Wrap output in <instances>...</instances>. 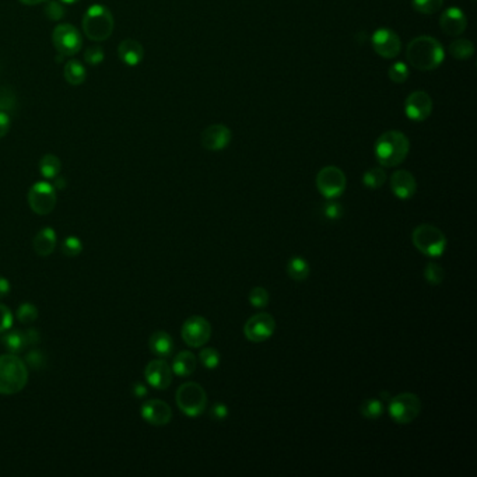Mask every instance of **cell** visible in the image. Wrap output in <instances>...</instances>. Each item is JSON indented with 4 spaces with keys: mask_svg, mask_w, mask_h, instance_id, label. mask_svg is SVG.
<instances>
[{
    "mask_svg": "<svg viewBox=\"0 0 477 477\" xmlns=\"http://www.w3.org/2000/svg\"><path fill=\"white\" fill-rule=\"evenodd\" d=\"M13 105H14V95L12 93L9 91L0 93V111L8 113L13 110Z\"/></svg>",
    "mask_w": 477,
    "mask_h": 477,
    "instance_id": "b9f144b4",
    "label": "cell"
},
{
    "mask_svg": "<svg viewBox=\"0 0 477 477\" xmlns=\"http://www.w3.org/2000/svg\"><path fill=\"white\" fill-rule=\"evenodd\" d=\"M10 117L8 115V113L0 111V139L5 137L9 130H10Z\"/></svg>",
    "mask_w": 477,
    "mask_h": 477,
    "instance_id": "ee69618b",
    "label": "cell"
},
{
    "mask_svg": "<svg viewBox=\"0 0 477 477\" xmlns=\"http://www.w3.org/2000/svg\"><path fill=\"white\" fill-rule=\"evenodd\" d=\"M433 111V99L426 91H413L405 102V113L409 119L421 122L426 121Z\"/></svg>",
    "mask_w": 477,
    "mask_h": 477,
    "instance_id": "4fadbf2b",
    "label": "cell"
},
{
    "mask_svg": "<svg viewBox=\"0 0 477 477\" xmlns=\"http://www.w3.org/2000/svg\"><path fill=\"white\" fill-rule=\"evenodd\" d=\"M45 8H43V12H45V16L52 20V21H59L65 17V6L62 2H59V0H48V2H45Z\"/></svg>",
    "mask_w": 477,
    "mask_h": 477,
    "instance_id": "1f68e13d",
    "label": "cell"
},
{
    "mask_svg": "<svg viewBox=\"0 0 477 477\" xmlns=\"http://www.w3.org/2000/svg\"><path fill=\"white\" fill-rule=\"evenodd\" d=\"M441 30L451 37L460 35L467 27V19L463 12L458 8L447 9L440 17Z\"/></svg>",
    "mask_w": 477,
    "mask_h": 477,
    "instance_id": "d6986e66",
    "label": "cell"
},
{
    "mask_svg": "<svg viewBox=\"0 0 477 477\" xmlns=\"http://www.w3.org/2000/svg\"><path fill=\"white\" fill-rule=\"evenodd\" d=\"M59 188V189H64L65 188V179L64 178H59V175L57 177V182H55V189Z\"/></svg>",
    "mask_w": 477,
    "mask_h": 477,
    "instance_id": "681fc988",
    "label": "cell"
},
{
    "mask_svg": "<svg viewBox=\"0 0 477 477\" xmlns=\"http://www.w3.org/2000/svg\"><path fill=\"white\" fill-rule=\"evenodd\" d=\"M199 360L204 368L215 369L220 364V353L213 347H207L200 351Z\"/></svg>",
    "mask_w": 477,
    "mask_h": 477,
    "instance_id": "d6a6232c",
    "label": "cell"
},
{
    "mask_svg": "<svg viewBox=\"0 0 477 477\" xmlns=\"http://www.w3.org/2000/svg\"><path fill=\"white\" fill-rule=\"evenodd\" d=\"M59 2H62L64 5H75V3L80 2V0H59Z\"/></svg>",
    "mask_w": 477,
    "mask_h": 477,
    "instance_id": "f907efd6",
    "label": "cell"
},
{
    "mask_svg": "<svg viewBox=\"0 0 477 477\" xmlns=\"http://www.w3.org/2000/svg\"><path fill=\"white\" fill-rule=\"evenodd\" d=\"M444 0H413V9L422 14L437 13L442 8Z\"/></svg>",
    "mask_w": 477,
    "mask_h": 477,
    "instance_id": "4dcf8cb0",
    "label": "cell"
},
{
    "mask_svg": "<svg viewBox=\"0 0 477 477\" xmlns=\"http://www.w3.org/2000/svg\"><path fill=\"white\" fill-rule=\"evenodd\" d=\"M421 411V402L417 395L406 392L389 399V414L398 424H409Z\"/></svg>",
    "mask_w": 477,
    "mask_h": 477,
    "instance_id": "ba28073f",
    "label": "cell"
},
{
    "mask_svg": "<svg viewBox=\"0 0 477 477\" xmlns=\"http://www.w3.org/2000/svg\"><path fill=\"white\" fill-rule=\"evenodd\" d=\"M34 251L39 256H49L57 248V233L54 228L45 227L42 228L34 238L32 241Z\"/></svg>",
    "mask_w": 477,
    "mask_h": 477,
    "instance_id": "7402d4cb",
    "label": "cell"
},
{
    "mask_svg": "<svg viewBox=\"0 0 477 477\" xmlns=\"http://www.w3.org/2000/svg\"><path fill=\"white\" fill-rule=\"evenodd\" d=\"M81 251H83V244L76 237H69L62 244V252L66 256H77L81 253Z\"/></svg>",
    "mask_w": 477,
    "mask_h": 477,
    "instance_id": "f35d334b",
    "label": "cell"
},
{
    "mask_svg": "<svg viewBox=\"0 0 477 477\" xmlns=\"http://www.w3.org/2000/svg\"><path fill=\"white\" fill-rule=\"evenodd\" d=\"M37 318H38V309L35 305L30 304V302H26V304H21L17 309V320L24 324V325H28V324H32L37 321Z\"/></svg>",
    "mask_w": 477,
    "mask_h": 477,
    "instance_id": "836d02e7",
    "label": "cell"
},
{
    "mask_svg": "<svg viewBox=\"0 0 477 477\" xmlns=\"http://www.w3.org/2000/svg\"><path fill=\"white\" fill-rule=\"evenodd\" d=\"M196 369V357L191 351H181L175 356L173 361V373H175L178 377L185 378L195 373Z\"/></svg>",
    "mask_w": 477,
    "mask_h": 477,
    "instance_id": "603a6c76",
    "label": "cell"
},
{
    "mask_svg": "<svg viewBox=\"0 0 477 477\" xmlns=\"http://www.w3.org/2000/svg\"><path fill=\"white\" fill-rule=\"evenodd\" d=\"M144 377L150 387L164 391L173 382V368L164 360H153L144 369Z\"/></svg>",
    "mask_w": 477,
    "mask_h": 477,
    "instance_id": "9a60e30c",
    "label": "cell"
},
{
    "mask_svg": "<svg viewBox=\"0 0 477 477\" xmlns=\"http://www.w3.org/2000/svg\"><path fill=\"white\" fill-rule=\"evenodd\" d=\"M61 160L54 154H45L39 160V173L46 179L57 178L61 173Z\"/></svg>",
    "mask_w": 477,
    "mask_h": 477,
    "instance_id": "d4e9b609",
    "label": "cell"
},
{
    "mask_svg": "<svg viewBox=\"0 0 477 477\" xmlns=\"http://www.w3.org/2000/svg\"><path fill=\"white\" fill-rule=\"evenodd\" d=\"M52 42H54L55 49L62 57H75L79 54L83 38L79 30L73 24H58L52 32Z\"/></svg>",
    "mask_w": 477,
    "mask_h": 477,
    "instance_id": "52a82bcc",
    "label": "cell"
},
{
    "mask_svg": "<svg viewBox=\"0 0 477 477\" xmlns=\"http://www.w3.org/2000/svg\"><path fill=\"white\" fill-rule=\"evenodd\" d=\"M27 364L31 365V367H39L43 364V356L41 351H31L28 356H27Z\"/></svg>",
    "mask_w": 477,
    "mask_h": 477,
    "instance_id": "f6af8a7d",
    "label": "cell"
},
{
    "mask_svg": "<svg viewBox=\"0 0 477 477\" xmlns=\"http://www.w3.org/2000/svg\"><path fill=\"white\" fill-rule=\"evenodd\" d=\"M391 189L396 197L407 200L414 196L417 191V184L413 174L405 170H399L393 173L391 177Z\"/></svg>",
    "mask_w": 477,
    "mask_h": 477,
    "instance_id": "ac0fdd59",
    "label": "cell"
},
{
    "mask_svg": "<svg viewBox=\"0 0 477 477\" xmlns=\"http://www.w3.org/2000/svg\"><path fill=\"white\" fill-rule=\"evenodd\" d=\"M287 275L295 282H304L309 276V264L304 257L294 256L287 263Z\"/></svg>",
    "mask_w": 477,
    "mask_h": 477,
    "instance_id": "484cf974",
    "label": "cell"
},
{
    "mask_svg": "<svg viewBox=\"0 0 477 477\" xmlns=\"http://www.w3.org/2000/svg\"><path fill=\"white\" fill-rule=\"evenodd\" d=\"M316 186L328 199L339 197L346 189V175L338 167H325L316 175Z\"/></svg>",
    "mask_w": 477,
    "mask_h": 477,
    "instance_id": "30bf717a",
    "label": "cell"
},
{
    "mask_svg": "<svg viewBox=\"0 0 477 477\" xmlns=\"http://www.w3.org/2000/svg\"><path fill=\"white\" fill-rule=\"evenodd\" d=\"M182 339L189 347H202L211 336V325L203 316H191L182 325Z\"/></svg>",
    "mask_w": 477,
    "mask_h": 477,
    "instance_id": "7c38bea8",
    "label": "cell"
},
{
    "mask_svg": "<svg viewBox=\"0 0 477 477\" xmlns=\"http://www.w3.org/2000/svg\"><path fill=\"white\" fill-rule=\"evenodd\" d=\"M10 291V284L6 279L0 278V298H3L5 295H8Z\"/></svg>",
    "mask_w": 477,
    "mask_h": 477,
    "instance_id": "bcb514c9",
    "label": "cell"
},
{
    "mask_svg": "<svg viewBox=\"0 0 477 477\" xmlns=\"http://www.w3.org/2000/svg\"><path fill=\"white\" fill-rule=\"evenodd\" d=\"M444 276H445L444 269L437 263H427L426 269H424V278H426V280L433 286L441 284V282L444 280Z\"/></svg>",
    "mask_w": 477,
    "mask_h": 477,
    "instance_id": "e575fe53",
    "label": "cell"
},
{
    "mask_svg": "<svg viewBox=\"0 0 477 477\" xmlns=\"http://www.w3.org/2000/svg\"><path fill=\"white\" fill-rule=\"evenodd\" d=\"M146 393H147V389H146L144 385H142V384H136V385H135V395H136V396L142 398V396H144Z\"/></svg>",
    "mask_w": 477,
    "mask_h": 477,
    "instance_id": "7dc6e473",
    "label": "cell"
},
{
    "mask_svg": "<svg viewBox=\"0 0 477 477\" xmlns=\"http://www.w3.org/2000/svg\"><path fill=\"white\" fill-rule=\"evenodd\" d=\"M373 48L381 58L392 59L399 55L402 49V42L398 34L389 28H380L373 34L371 38Z\"/></svg>",
    "mask_w": 477,
    "mask_h": 477,
    "instance_id": "5bb4252c",
    "label": "cell"
},
{
    "mask_svg": "<svg viewBox=\"0 0 477 477\" xmlns=\"http://www.w3.org/2000/svg\"><path fill=\"white\" fill-rule=\"evenodd\" d=\"M388 76L393 83H405L409 77V69L403 62H396L389 68Z\"/></svg>",
    "mask_w": 477,
    "mask_h": 477,
    "instance_id": "8d00e7d4",
    "label": "cell"
},
{
    "mask_svg": "<svg viewBox=\"0 0 477 477\" xmlns=\"http://www.w3.org/2000/svg\"><path fill=\"white\" fill-rule=\"evenodd\" d=\"M406 58L414 69L427 72L437 69L444 62L445 52L440 41L429 35H421L407 45Z\"/></svg>",
    "mask_w": 477,
    "mask_h": 477,
    "instance_id": "6da1fadb",
    "label": "cell"
},
{
    "mask_svg": "<svg viewBox=\"0 0 477 477\" xmlns=\"http://www.w3.org/2000/svg\"><path fill=\"white\" fill-rule=\"evenodd\" d=\"M142 417L148 424H151V426L162 427V426H167V424L171 421L173 410L166 402L153 399V400H147L142 406Z\"/></svg>",
    "mask_w": 477,
    "mask_h": 477,
    "instance_id": "2e32d148",
    "label": "cell"
},
{
    "mask_svg": "<svg viewBox=\"0 0 477 477\" xmlns=\"http://www.w3.org/2000/svg\"><path fill=\"white\" fill-rule=\"evenodd\" d=\"M249 302L256 308H264L269 304V293L263 287H255L249 293Z\"/></svg>",
    "mask_w": 477,
    "mask_h": 477,
    "instance_id": "d590c367",
    "label": "cell"
},
{
    "mask_svg": "<svg viewBox=\"0 0 477 477\" xmlns=\"http://www.w3.org/2000/svg\"><path fill=\"white\" fill-rule=\"evenodd\" d=\"M57 189L48 182H37L28 192V204L34 213L46 216L54 211L57 206Z\"/></svg>",
    "mask_w": 477,
    "mask_h": 477,
    "instance_id": "9c48e42d",
    "label": "cell"
},
{
    "mask_svg": "<svg viewBox=\"0 0 477 477\" xmlns=\"http://www.w3.org/2000/svg\"><path fill=\"white\" fill-rule=\"evenodd\" d=\"M0 342H2L3 346L13 354L20 353L27 346H30L28 339H27V332H21V331H10L8 333L3 332Z\"/></svg>",
    "mask_w": 477,
    "mask_h": 477,
    "instance_id": "cb8c5ba5",
    "label": "cell"
},
{
    "mask_svg": "<svg viewBox=\"0 0 477 477\" xmlns=\"http://www.w3.org/2000/svg\"><path fill=\"white\" fill-rule=\"evenodd\" d=\"M451 55L459 61H467L474 54V46L469 39H456L449 45Z\"/></svg>",
    "mask_w": 477,
    "mask_h": 477,
    "instance_id": "83f0119b",
    "label": "cell"
},
{
    "mask_svg": "<svg viewBox=\"0 0 477 477\" xmlns=\"http://www.w3.org/2000/svg\"><path fill=\"white\" fill-rule=\"evenodd\" d=\"M65 79L69 84L72 86H80L86 81L87 79V70L83 66V64H80L76 59H70L69 62H66L65 65Z\"/></svg>",
    "mask_w": 477,
    "mask_h": 477,
    "instance_id": "4316f807",
    "label": "cell"
},
{
    "mask_svg": "<svg viewBox=\"0 0 477 477\" xmlns=\"http://www.w3.org/2000/svg\"><path fill=\"white\" fill-rule=\"evenodd\" d=\"M387 181V174L382 168H371L362 175V184L369 189H380Z\"/></svg>",
    "mask_w": 477,
    "mask_h": 477,
    "instance_id": "f546056e",
    "label": "cell"
},
{
    "mask_svg": "<svg viewBox=\"0 0 477 477\" xmlns=\"http://www.w3.org/2000/svg\"><path fill=\"white\" fill-rule=\"evenodd\" d=\"M343 215V207L340 203L338 202H328L325 206H324V216L328 219V220H338L340 219Z\"/></svg>",
    "mask_w": 477,
    "mask_h": 477,
    "instance_id": "ab89813d",
    "label": "cell"
},
{
    "mask_svg": "<svg viewBox=\"0 0 477 477\" xmlns=\"http://www.w3.org/2000/svg\"><path fill=\"white\" fill-rule=\"evenodd\" d=\"M148 347H150L151 353L155 354L157 357L166 358V357H170L173 354L174 340H173V338L167 332L158 331V332H154L150 336Z\"/></svg>",
    "mask_w": 477,
    "mask_h": 477,
    "instance_id": "44dd1931",
    "label": "cell"
},
{
    "mask_svg": "<svg viewBox=\"0 0 477 477\" xmlns=\"http://www.w3.org/2000/svg\"><path fill=\"white\" fill-rule=\"evenodd\" d=\"M84 35L95 42L108 39L115 28V20L108 8L94 5L87 9L81 21Z\"/></svg>",
    "mask_w": 477,
    "mask_h": 477,
    "instance_id": "277c9868",
    "label": "cell"
},
{
    "mask_svg": "<svg viewBox=\"0 0 477 477\" xmlns=\"http://www.w3.org/2000/svg\"><path fill=\"white\" fill-rule=\"evenodd\" d=\"M28 381L26 362L16 354L0 356V395H16Z\"/></svg>",
    "mask_w": 477,
    "mask_h": 477,
    "instance_id": "7a4b0ae2",
    "label": "cell"
},
{
    "mask_svg": "<svg viewBox=\"0 0 477 477\" xmlns=\"http://www.w3.org/2000/svg\"><path fill=\"white\" fill-rule=\"evenodd\" d=\"M19 2L23 5H27V6H35V5L45 3V2H48V0H19Z\"/></svg>",
    "mask_w": 477,
    "mask_h": 477,
    "instance_id": "c3c4849f",
    "label": "cell"
},
{
    "mask_svg": "<svg viewBox=\"0 0 477 477\" xmlns=\"http://www.w3.org/2000/svg\"><path fill=\"white\" fill-rule=\"evenodd\" d=\"M411 240L421 253L431 257H440L447 248V237L440 228L431 224H421L416 227Z\"/></svg>",
    "mask_w": 477,
    "mask_h": 477,
    "instance_id": "5b68a950",
    "label": "cell"
},
{
    "mask_svg": "<svg viewBox=\"0 0 477 477\" xmlns=\"http://www.w3.org/2000/svg\"><path fill=\"white\" fill-rule=\"evenodd\" d=\"M276 329L275 318L268 312H259L251 316L244 327V333L249 342L262 343L268 340Z\"/></svg>",
    "mask_w": 477,
    "mask_h": 477,
    "instance_id": "8fae6325",
    "label": "cell"
},
{
    "mask_svg": "<svg viewBox=\"0 0 477 477\" xmlns=\"http://www.w3.org/2000/svg\"><path fill=\"white\" fill-rule=\"evenodd\" d=\"M228 416V409L223 403H216L213 407L210 409V417L215 421H222Z\"/></svg>",
    "mask_w": 477,
    "mask_h": 477,
    "instance_id": "7bdbcfd3",
    "label": "cell"
},
{
    "mask_svg": "<svg viewBox=\"0 0 477 477\" xmlns=\"http://www.w3.org/2000/svg\"><path fill=\"white\" fill-rule=\"evenodd\" d=\"M177 405L189 417L200 416L207 406V395L196 382H186L177 391Z\"/></svg>",
    "mask_w": 477,
    "mask_h": 477,
    "instance_id": "8992f818",
    "label": "cell"
},
{
    "mask_svg": "<svg viewBox=\"0 0 477 477\" xmlns=\"http://www.w3.org/2000/svg\"><path fill=\"white\" fill-rule=\"evenodd\" d=\"M119 59L128 66H137L144 58V49L136 39H124L118 46Z\"/></svg>",
    "mask_w": 477,
    "mask_h": 477,
    "instance_id": "ffe728a7",
    "label": "cell"
},
{
    "mask_svg": "<svg viewBox=\"0 0 477 477\" xmlns=\"http://www.w3.org/2000/svg\"><path fill=\"white\" fill-rule=\"evenodd\" d=\"M410 150L409 139L399 130L382 133L376 143L377 160L384 167H396L405 162Z\"/></svg>",
    "mask_w": 477,
    "mask_h": 477,
    "instance_id": "3957f363",
    "label": "cell"
},
{
    "mask_svg": "<svg viewBox=\"0 0 477 477\" xmlns=\"http://www.w3.org/2000/svg\"><path fill=\"white\" fill-rule=\"evenodd\" d=\"M12 324H13V315L10 309L6 305L0 304V333L9 331Z\"/></svg>",
    "mask_w": 477,
    "mask_h": 477,
    "instance_id": "60d3db41",
    "label": "cell"
},
{
    "mask_svg": "<svg viewBox=\"0 0 477 477\" xmlns=\"http://www.w3.org/2000/svg\"><path fill=\"white\" fill-rule=\"evenodd\" d=\"M104 58H105L104 49L99 45H93V46L87 48V50L84 52V61L93 66L99 65L104 61Z\"/></svg>",
    "mask_w": 477,
    "mask_h": 477,
    "instance_id": "74e56055",
    "label": "cell"
},
{
    "mask_svg": "<svg viewBox=\"0 0 477 477\" xmlns=\"http://www.w3.org/2000/svg\"><path fill=\"white\" fill-rule=\"evenodd\" d=\"M231 137H233V133L227 126L211 125L203 130L200 140H202V146L206 150L219 151L228 146V143L231 142Z\"/></svg>",
    "mask_w": 477,
    "mask_h": 477,
    "instance_id": "e0dca14e",
    "label": "cell"
},
{
    "mask_svg": "<svg viewBox=\"0 0 477 477\" xmlns=\"http://www.w3.org/2000/svg\"><path fill=\"white\" fill-rule=\"evenodd\" d=\"M361 414L368 420H377L384 414V405L380 399H367L361 405Z\"/></svg>",
    "mask_w": 477,
    "mask_h": 477,
    "instance_id": "f1b7e54d",
    "label": "cell"
}]
</instances>
